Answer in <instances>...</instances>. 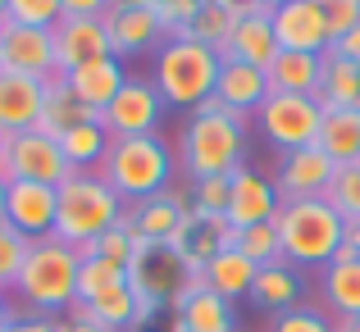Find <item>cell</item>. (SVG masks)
I'll return each mask as SVG.
<instances>
[{"instance_id": "cell-39", "label": "cell", "mask_w": 360, "mask_h": 332, "mask_svg": "<svg viewBox=\"0 0 360 332\" xmlns=\"http://www.w3.org/2000/svg\"><path fill=\"white\" fill-rule=\"evenodd\" d=\"M64 18L60 0H5V23H23V27H46L51 32Z\"/></svg>"}, {"instance_id": "cell-15", "label": "cell", "mask_w": 360, "mask_h": 332, "mask_svg": "<svg viewBox=\"0 0 360 332\" xmlns=\"http://www.w3.org/2000/svg\"><path fill=\"white\" fill-rule=\"evenodd\" d=\"M274 36H278V51H301V55H324L333 46L328 32V18L315 0H288L283 9L269 14Z\"/></svg>"}, {"instance_id": "cell-26", "label": "cell", "mask_w": 360, "mask_h": 332, "mask_svg": "<svg viewBox=\"0 0 360 332\" xmlns=\"http://www.w3.org/2000/svg\"><path fill=\"white\" fill-rule=\"evenodd\" d=\"M319 287H324V305L338 319H360V255H338Z\"/></svg>"}, {"instance_id": "cell-25", "label": "cell", "mask_w": 360, "mask_h": 332, "mask_svg": "<svg viewBox=\"0 0 360 332\" xmlns=\"http://www.w3.org/2000/svg\"><path fill=\"white\" fill-rule=\"evenodd\" d=\"M315 100L324 109H360V69L352 60H342L333 46L319 55V91H315Z\"/></svg>"}, {"instance_id": "cell-9", "label": "cell", "mask_w": 360, "mask_h": 332, "mask_svg": "<svg viewBox=\"0 0 360 332\" xmlns=\"http://www.w3.org/2000/svg\"><path fill=\"white\" fill-rule=\"evenodd\" d=\"M69 173H73V164L64 159V150H60L55 137H46V132H37V128L9 137V155H5V178H9V182L60 187Z\"/></svg>"}, {"instance_id": "cell-30", "label": "cell", "mask_w": 360, "mask_h": 332, "mask_svg": "<svg viewBox=\"0 0 360 332\" xmlns=\"http://www.w3.org/2000/svg\"><path fill=\"white\" fill-rule=\"evenodd\" d=\"M315 146L324 150L333 164H352V159H360V109H324Z\"/></svg>"}, {"instance_id": "cell-12", "label": "cell", "mask_w": 360, "mask_h": 332, "mask_svg": "<svg viewBox=\"0 0 360 332\" xmlns=\"http://www.w3.org/2000/svg\"><path fill=\"white\" fill-rule=\"evenodd\" d=\"M0 69L27 73V78H60L55 64V41L46 27H23V23H0Z\"/></svg>"}, {"instance_id": "cell-3", "label": "cell", "mask_w": 360, "mask_h": 332, "mask_svg": "<svg viewBox=\"0 0 360 332\" xmlns=\"http://www.w3.org/2000/svg\"><path fill=\"white\" fill-rule=\"evenodd\" d=\"M123 196L101 173H69L60 182V210H55V237L73 251H87L101 232L123 223Z\"/></svg>"}, {"instance_id": "cell-11", "label": "cell", "mask_w": 360, "mask_h": 332, "mask_svg": "<svg viewBox=\"0 0 360 332\" xmlns=\"http://www.w3.org/2000/svg\"><path fill=\"white\" fill-rule=\"evenodd\" d=\"M101 23H105V32H110L115 60H132V55L160 51V46L169 41V32L160 27V18L150 14L146 0H110Z\"/></svg>"}, {"instance_id": "cell-21", "label": "cell", "mask_w": 360, "mask_h": 332, "mask_svg": "<svg viewBox=\"0 0 360 332\" xmlns=\"http://www.w3.org/2000/svg\"><path fill=\"white\" fill-rule=\"evenodd\" d=\"M224 60H238V64H251V69H269L278 60V36H274V23L264 9H251V14H238L229 41H224Z\"/></svg>"}, {"instance_id": "cell-22", "label": "cell", "mask_w": 360, "mask_h": 332, "mask_svg": "<svg viewBox=\"0 0 360 332\" xmlns=\"http://www.w3.org/2000/svg\"><path fill=\"white\" fill-rule=\"evenodd\" d=\"M214 100H219L224 109L251 119V114L269 100V73L251 69V64H238V60H224L219 82H214Z\"/></svg>"}, {"instance_id": "cell-5", "label": "cell", "mask_w": 360, "mask_h": 332, "mask_svg": "<svg viewBox=\"0 0 360 332\" xmlns=\"http://www.w3.org/2000/svg\"><path fill=\"white\" fill-rule=\"evenodd\" d=\"M96 173L123 196V205H132V201L169 192V182H174V150H169V141L160 137V132H146V137H115Z\"/></svg>"}, {"instance_id": "cell-16", "label": "cell", "mask_w": 360, "mask_h": 332, "mask_svg": "<svg viewBox=\"0 0 360 332\" xmlns=\"http://www.w3.org/2000/svg\"><path fill=\"white\" fill-rule=\"evenodd\" d=\"M51 41H55V64H60V78L82 64H96L110 60L115 46H110V32L101 18H60L51 27Z\"/></svg>"}, {"instance_id": "cell-13", "label": "cell", "mask_w": 360, "mask_h": 332, "mask_svg": "<svg viewBox=\"0 0 360 332\" xmlns=\"http://www.w3.org/2000/svg\"><path fill=\"white\" fill-rule=\"evenodd\" d=\"M229 210H224V219L233 223V232H242V227H255V223H274L278 219V187H274V178H264L260 168L242 164L238 173L229 178Z\"/></svg>"}, {"instance_id": "cell-50", "label": "cell", "mask_w": 360, "mask_h": 332, "mask_svg": "<svg viewBox=\"0 0 360 332\" xmlns=\"http://www.w3.org/2000/svg\"><path fill=\"white\" fill-rule=\"evenodd\" d=\"M251 5H255V9H264V14H274V9H283L288 0H251Z\"/></svg>"}, {"instance_id": "cell-36", "label": "cell", "mask_w": 360, "mask_h": 332, "mask_svg": "<svg viewBox=\"0 0 360 332\" xmlns=\"http://www.w3.org/2000/svg\"><path fill=\"white\" fill-rule=\"evenodd\" d=\"M27 251H32V241H27V237L18 232L9 219H0V291H14Z\"/></svg>"}, {"instance_id": "cell-17", "label": "cell", "mask_w": 360, "mask_h": 332, "mask_svg": "<svg viewBox=\"0 0 360 332\" xmlns=\"http://www.w3.org/2000/svg\"><path fill=\"white\" fill-rule=\"evenodd\" d=\"M55 210H60V187H46V182H9L5 219L14 223L27 241L55 237Z\"/></svg>"}, {"instance_id": "cell-19", "label": "cell", "mask_w": 360, "mask_h": 332, "mask_svg": "<svg viewBox=\"0 0 360 332\" xmlns=\"http://www.w3.org/2000/svg\"><path fill=\"white\" fill-rule=\"evenodd\" d=\"M187 210H192L187 192H160V196H146V201H132L123 210V223L132 227V237L141 246H169V237L178 232Z\"/></svg>"}, {"instance_id": "cell-18", "label": "cell", "mask_w": 360, "mask_h": 332, "mask_svg": "<svg viewBox=\"0 0 360 332\" xmlns=\"http://www.w3.org/2000/svg\"><path fill=\"white\" fill-rule=\"evenodd\" d=\"M174 319L187 332H238V310L233 300H224L219 291H210L201 278H187V287L169 300Z\"/></svg>"}, {"instance_id": "cell-48", "label": "cell", "mask_w": 360, "mask_h": 332, "mask_svg": "<svg viewBox=\"0 0 360 332\" xmlns=\"http://www.w3.org/2000/svg\"><path fill=\"white\" fill-rule=\"evenodd\" d=\"M338 255H360V219H347V232H342V251Z\"/></svg>"}, {"instance_id": "cell-41", "label": "cell", "mask_w": 360, "mask_h": 332, "mask_svg": "<svg viewBox=\"0 0 360 332\" xmlns=\"http://www.w3.org/2000/svg\"><path fill=\"white\" fill-rule=\"evenodd\" d=\"M269 332H338V328L324 319V310H315V305H297V310H283V314H274Z\"/></svg>"}, {"instance_id": "cell-40", "label": "cell", "mask_w": 360, "mask_h": 332, "mask_svg": "<svg viewBox=\"0 0 360 332\" xmlns=\"http://www.w3.org/2000/svg\"><path fill=\"white\" fill-rule=\"evenodd\" d=\"M229 178H201V182H192V187H187V205L201 210V214H219V219H224V210H229V192H233Z\"/></svg>"}, {"instance_id": "cell-44", "label": "cell", "mask_w": 360, "mask_h": 332, "mask_svg": "<svg viewBox=\"0 0 360 332\" xmlns=\"http://www.w3.org/2000/svg\"><path fill=\"white\" fill-rule=\"evenodd\" d=\"M0 332H55V319H46V314H14Z\"/></svg>"}, {"instance_id": "cell-43", "label": "cell", "mask_w": 360, "mask_h": 332, "mask_svg": "<svg viewBox=\"0 0 360 332\" xmlns=\"http://www.w3.org/2000/svg\"><path fill=\"white\" fill-rule=\"evenodd\" d=\"M315 5L324 9L333 41H338V36H347V32H352V27L360 23V0H315Z\"/></svg>"}, {"instance_id": "cell-14", "label": "cell", "mask_w": 360, "mask_h": 332, "mask_svg": "<svg viewBox=\"0 0 360 332\" xmlns=\"http://www.w3.org/2000/svg\"><path fill=\"white\" fill-rule=\"evenodd\" d=\"M338 164L324 155L319 146H301L278 155V168H274V187H278L283 201H315V196L328 192Z\"/></svg>"}, {"instance_id": "cell-27", "label": "cell", "mask_w": 360, "mask_h": 332, "mask_svg": "<svg viewBox=\"0 0 360 332\" xmlns=\"http://www.w3.org/2000/svg\"><path fill=\"white\" fill-rule=\"evenodd\" d=\"M255 264L246 260V255L238 251V246H229V251H219L210 264H205V273H201V282L210 291H219L224 300H242V296H251V282H255Z\"/></svg>"}, {"instance_id": "cell-46", "label": "cell", "mask_w": 360, "mask_h": 332, "mask_svg": "<svg viewBox=\"0 0 360 332\" xmlns=\"http://www.w3.org/2000/svg\"><path fill=\"white\" fill-rule=\"evenodd\" d=\"M333 51L342 55V60H352L356 69H360V23H356V27H352L347 36H338V41H333Z\"/></svg>"}, {"instance_id": "cell-7", "label": "cell", "mask_w": 360, "mask_h": 332, "mask_svg": "<svg viewBox=\"0 0 360 332\" xmlns=\"http://www.w3.org/2000/svg\"><path fill=\"white\" fill-rule=\"evenodd\" d=\"M264 141H269L278 155L301 146H315L319 141V123H324V105L315 96H292V91H269L260 109H255Z\"/></svg>"}, {"instance_id": "cell-33", "label": "cell", "mask_w": 360, "mask_h": 332, "mask_svg": "<svg viewBox=\"0 0 360 332\" xmlns=\"http://www.w3.org/2000/svg\"><path fill=\"white\" fill-rule=\"evenodd\" d=\"M82 119H96V114H87V109L78 105V96L69 91V82H64V78H51V82H46V100H41L37 132H46V137L60 141L64 132H69L73 123H82Z\"/></svg>"}, {"instance_id": "cell-51", "label": "cell", "mask_w": 360, "mask_h": 332, "mask_svg": "<svg viewBox=\"0 0 360 332\" xmlns=\"http://www.w3.org/2000/svg\"><path fill=\"white\" fill-rule=\"evenodd\" d=\"M5 196H9V178L0 173V219H5Z\"/></svg>"}, {"instance_id": "cell-42", "label": "cell", "mask_w": 360, "mask_h": 332, "mask_svg": "<svg viewBox=\"0 0 360 332\" xmlns=\"http://www.w3.org/2000/svg\"><path fill=\"white\" fill-rule=\"evenodd\" d=\"M146 5H150V14L160 18V27H165L169 36H178L187 27V18L201 9V0H146Z\"/></svg>"}, {"instance_id": "cell-28", "label": "cell", "mask_w": 360, "mask_h": 332, "mask_svg": "<svg viewBox=\"0 0 360 332\" xmlns=\"http://www.w3.org/2000/svg\"><path fill=\"white\" fill-rule=\"evenodd\" d=\"M110 141L115 137L101 128V119H82V123H73V128L60 137V150L73 164V173H96L101 159H105V150H110Z\"/></svg>"}, {"instance_id": "cell-4", "label": "cell", "mask_w": 360, "mask_h": 332, "mask_svg": "<svg viewBox=\"0 0 360 332\" xmlns=\"http://www.w3.org/2000/svg\"><path fill=\"white\" fill-rule=\"evenodd\" d=\"M274 227H278V241H283V260L292 269H301V264L328 269L338 260V251H342L347 219L324 196H315V201H283Z\"/></svg>"}, {"instance_id": "cell-38", "label": "cell", "mask_w": 360, "mask_h": 332, "mask_svg": "<svg viewBox=\"0 0 360 332\" xmlns=\"http://www.w3.org/2000/svg\"><path fill=\"white\" fill-rule=\"evenodd\" d=\"M137 246H141V241L132 237V227H128V223H115L110 232H101L82 255H101V260H110V264H119V269H128V264L137 260Z\"/></svg>"}, {"instance_id": "cell-20", "label": "cell", "mask_w": 360, "mask_h": 332, "mask_svg": "<svg viewBox=\"0 0 360 332\" xmlns=\"http://www.w3.org/2000/svg\"><path fill=\"white\" fill-rule=\"evenodd\" d=\"M41 100H46V82L41 78L0 69V132H5V137L32 132L37 119H41Z\"/></svg>"}, {"instance_id": "cell-53", "label": "cell", "mask_w": 360, "mask_h": 332, "mask_svg": "<svg viewBox=\"0 0 360 332\" xmlns=\"http://www.w3.org/2000/svg\"><path fill=\"white\" fill-rule=\"evenodd\" d=\"M338 332H360V319H342V324H338Z\"/></svg>"}, {"instance_id": "cell-52", "label": "cell", "mask_w": 360, "mask_h": 332, "mask_svg": "<svg viewBox=\"0 0 360 332\" xmlns=\"http://www.w3.org/2000/svg\"><path fill=\"white\" fill-rule=\"evenodd\" d=\"M5 155H9V137L0 132V173H5Z\"/></svg>"}, {"instance_id": "cell-45", "label": "cell", "mask_w": 360, "mask_h": 332, "mask_svg": "<svg viewBox=\"0 0 360 332\" xmlns=\"http://www.w3.org/2000/svg\"><path fill=\"white\" fill-rule=\"evenodd\" d=\"M110 0H60L64 18H101Z\"/></svg>"}, {"instance_id": "cell-54", "label": "cell", "mask_w": 360, "mask_h": 332, "mask_svg": "<svg viewBox=\"0 0 360 332\" xmlns=\"http://www.w3.org/2000/svg\"><path fill=\"white\" fill-rule=\"evenodd\" d=\"M0 23H5V0H0Z\"/></svg>"}, {"instance_id": "cell-23", "label": "cell", "mask_w": 360, "mask_h": 332, "mask_svg": "<svg viewBox=\"0 0 360 332\" xmlns=\"http://www.w3.org/2000/svg\"><path fill=\"white\" fill-rule=\"evenodd\" d=\"M64 82H69V91L78 96V105L87 114H101L110 105V100L123 91V82H128V69H123V60H96V64H82V69L64 73Z\"/></svg>"}, {"instance_id": "cell-10", "label": "cell", "mask_w": 360, "mask_h": 332, "mask_svg": "<svg viewBox=\"0 0 360 332\" xmlns=\"http://www.w3.org/2000/svg\"><path fill=\"white\" fill-rule=\"evenodd\" d=\"M233 223L219 219V214H201V210H187L183 223H178V232L169 237V251L178 255V264L187 269V278H201L205 264L214 260L219 251H229L233 246Z\"/></svg>"}, {"instance_id": "cell-6", "label": "cell", "mask_w": 360, "mask_h": 332, "mask_svg": "<svg viewBox=\"0 0 360 332\" xmlns=\"http://www.w3.org/2000/svg\"><path fill=\"white\" fill-rule=\"evenodd\" d=\"M78 264L82 255L73 251V246H64L60 237H41V241H32V251H27L23 260V273H18L14 291L18 300L27 305V314H60V310H69L73 300H78Z\"/></svg>"}, {"instance_id": "cell-47", "label": "cell", "mask_w": 360, "mask_h": 332, "mask_svg": "<svg viewBox=\"0 0 360 332\" xmlns=\"http://www.w3.org/2000/svg\"><path fill=\"white\" fill-rule=\"evenodd\" d=\"M55 332H105V328H101V324H91V319L69 314V319H60V324H55Z\"/></svg>"}, {"instance_id": "cell-2", "label": "cell", "mask_w": 360, "mask_h": 332, "mask_svg": "<svg viewBox=\"0 0 360 332\" xmlns=\"http://www.w3.org/2000/svg\"><path fill=\"white\" fill-rule=\"evenodd\" d=\"M224 55L210 51L201 41H187V36H169L155 51V69H150V82L165 96L169 109H201L205 100H214V82H219Z\"/></svg>"}, {"instance_id": "cell-29", "label": "cell", "mask_w": 360, "mask_h": 332, "mask_svg": "<svg viewBox=\"0 0 360 332\" xmlns=\"http://www.w3.org/2000/svg\"><path fill=\"white\" fill-rule=\"evenodd\" d=\"M69 314L91 319V324H101L105 332H132L137 328V296H132V287H119V291L96 296V300H73Z\"/></svg>"}, {"instance_id": "cell-49", "label": "cell", "mask_w": 360, "mask_h": 332, "mask_svg": "<svg viewBox=\"0 0 360 332\" xmlns=\"http://www.w3.org/2000/svg\"><path fill=\"white\" fill-rule=\"evenodd\" d=\"M9 319H14V305H9V296H5V291H0V328H5Z\"/></svg>"}, {"instance_id": "cell-37", "label": "cell", "mask_w": 360, "mask_h": 332, "mask_svg": "<svg viewBox=\"0 0 360 332\" xmlns=\"http://www.w3.org/2000/svg\"><path fill=\"white\" fill-rule=\"evenodd\" d=\"M324 201L333 205L342 219H360V159L338 164V173H333V182H328Z\"/></svg>"}, {"instance_id": "cell-32", "label": "cell", "mask_w": 360, "mask_h": 332, "mask_svg": "<svg viewBox=\"0 0 360 332\" xmlns=\"http://www.w3.org/2000/svg\"><path fill=\"white\" fill-rule=\"evenodd\" d=\"M264 73H269V91H292V96H315L319 91V55L278 51V60Z\"/></svg>"}, {"instance_id": "cell-24", "label": "cell", "mask_w": 360, "mask_h": 332, "mask_svg": "<svg viewBox=\"0 0 360 332\" xmlns=\"http://www.w3.org/2000/svg\"><path fill=\"white\" fill-rule=\"evenodd\" d=\"M301 291H306V282H301V269H292L288 260L283 264H264L260 273H255L251 282V305L255 310H269V314H283V310H297L301 305Z\"/></svg>"}, {"instance_id": "cell-31", "label": "cell", "mask_w": 360, "mask_h": 332, "mask_svg": "<svg viewBox=\"0 0 360 332\" xmlns=\"http://www.w3.org/2000/svg\"><path fill=\"white\" fill-rule=\"evenodd\" d=\"M233 23H238V0H201V9L187 18V27L178 36L201 41V46H210V51H224Z\"/></svg>"}, {"instance_id": "cell-35", "label": "cell", "mask_w": 360, "mask_h": 332, "mask_svg": "<svg viewBox=\"0 0 360 332\" xmlns=\"http://www.w3.org/2000/svg\"><path fill=\"white\" fill-rule=\"evenodd\" d=\"M233 246H238L255 269H264V264H283V241H278V227H274V223L242 227V232L233 237Z\"/></svg>"}, {"instance_id": "cell-1", "label": "cell", "mask_w": 360, "mask_h": 332, "mask_svg": "<svg viewBox=\"0 0 360 332\" xmlns=\"http://www.w3.org/2000/svg\"><path fill=\"white\" fill-rule=\"evenodd\" d=\"M246 123H251V119L224 109L219 100H205L201 109L187 114L183 137H178V164H183L187 182L238 173V168L246 164V155H251Z\"/></svg>"}, {"instance_id": "cell-34", "label": "cell", "mask_w": 360, "mask_h": 332, "mask_svg": "<svg viewBox=\"0 0 360 332\" xmlns=\"http://www.w3.org/2000/svg\"><path fill=\"white\" fill-rule=\"evenodd\" d=\"M119 287H132V282H128V269L101 260V255H82V264H78V300L110 296V291H119Z\"/></svg>"}, {"instance_id": "cell-8", "label": "cell", "mask_w": 360, "mask_h": 332, "mask_svg": "<svg viewBox=\"0 0 360 332\" xmlns=\"http://www.w3.org/2000/svg\"><path fill=\"white\" fill-rule=\"evenodd\" d=\"M165 109L169 105H165V96L155 91V82H150V78H132V73H128L123 91L96 114V119H101V128H105L110 137H146V132L160 128Z\"/></svg>"}]
</instances>
